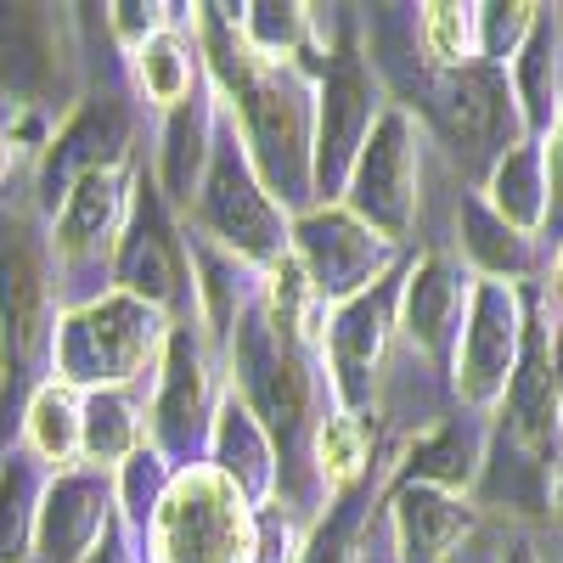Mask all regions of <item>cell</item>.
I'll return each mask as SVG.
<instances>
[{"instance_id": "obj_1", "label": "cell", "mask_w": 563, "mask_h": 563, "mask_svg": "<svg viewBox=\"0 0 563 563\" xmlns=\"http://www.w3.org/2000/svg\"><path fill=\"white\" fill-rule=\"evenodd\" d=\"M57 260L40 225L18 209H0V456L18 451L12 434L34 389L52 378L57 333Z\"/></svg>"}, {"instance_id": "obj_2", "label": "cell", "mask_w": 563, "mask_h": 563, "mask_svg": "<svg viewBox=\"0 0 563 563\" xmlns=\"http://www.w3.org/2000/svg\"><path fill=\"white\" fill-rule=\"evenodd\" d=\"M169 316L141 305L119 288L68 305L52 333V378L68 384L74 395L97 389H135L147 372H158L164 344H169Z\"/></svg>"}, {"instance_id": "obj_3", "label": "cell", "mask_w": 563, "mask_h": 563, "mask_svg": "<svg viewBox=\"0 0 563 563\" xmlns=\"http://www.w3.org/2000/svg\"><path fill=\"white\" fill-rule=\"evenodd\" d=\"M310 350H299L282 327L265 316V305L254 299L238 321V333L225 339V361H231V395H238L276 440L282 456V501H288V467H299L305 440L316 434L310 417Z\"/></svg>"}, {"instance_id": "obj_4", "label": "cell", "mask_w": 563, "mask_h": 563, "mask_svg": "<svg viewBox=\"0 0 563 563\" xmlns=\"http://www.w3.org/2000/svg\"><path fill=\"white\" fill-rule=\"evenodd\" d=\"M147 563H260V512L209 462L175 467L147 525Z\"/></svg>"}, {"instance_id": "obj_5", "label": "cell", "mask_w": 563, "mask_h": 563, "mask_svg": "<svg viewBox=\"0 0 563 563\" xmlns=\"http://www.w3.org/2000/svg\"><path fill=\"white\" fill-rule=\"evenodd\" d=\"M186 214H192L186 225L203 231V238L220 243L225 254H238L260 276L294 254V214L260 186V175L243 153V141L231 135V124L220 130L214 164H209V175H203V186H198V198H192Z\"/></svg>"}, {"instance_id": "obj_6", "label": "cell", "mask_w": 563, "mask_h": 563, "mask_svg": "<svg viewBox=\"0 0 563 563\" xmlns=\"http://www.w3.org/2000/svg\"><path fill=\"white\" fill-rule=\"evenodd\" d=\"M79 97V40L68 7H0V102L68 119Z\"/></svg>"}, {"instance_id": "obj_7", "label": "cell", "mask_w": 563, "mask_h": 563, "mask_svg": "<svg viewBox=\"0 0 563 563\" xmlns=\"http://www.w3.org/2000/svg\"><path fill=\"white\" fill-rule=\"evenodd\" d=\"M339 203L355 220H366L384 243L411 238L417 209H422V124H417L411 108L384 102V113H378V124H372Z\"/></svg>"}, {"instance_id": "obj_8", "label": "cell", "mask_w": 563, "mask_h": 563, "mask_svg": "<svg viewBox=\"0 0 563 563\" xmlns=\"http://www.w3.org/2000/svg\"><path fill=\"white\" fill-rule=\"evenodd\" d=\"M384 113L378 97V74L361 57L355 34H344L327 57V74L316 85V153H310V175H316V198L321 203H339L344 198V180L366 147L372 124Z\"/></svg>"}, {"instance_id": "obj_9", "label": "cell", "mask_w": 563, "mask_h": 563, "mask_svg": "<svg viewBox=\"0 0 563 563\" xmlns=\"http://www.w3.org/2000/svg\"><path fill=\"white\" fill-rule=\"evenodd\" d=\"M429 119L451 147V158L462 169H485V175L507 147L525 141V113H519V97H512V79H507V68H490V63L434 74Z\"/></svg>"}, {"instance_id": "obj_10", "label": "cell", "mask_w": 563, "mask_h": 563, "mask_svg": "<svg viewBox=\"0 0 563 563\" xmlns=\"http://www.w3.org/2000/svg\"><path fill=\"white\" fill-rule=\"evenodd\" d=\"M220 389H214V350L203 339L198 321H175L169 344L158 361V389H153V445L169 456V467H198V456L209 451V429L220 411Z\"/></svg>"}, {"instance_id": "obj_11", "label": "cell", "mask_w": 563, "mask_h": 563, "mask_svg": "<svg viewBox=\"0 0 563 563\" xmlns=\"http://www.w3.org/2000/svg\"><path fill=\"white\" fill-rule=\"evenodd\" d=\"M525 288L507 282H479L467 294V316H462V339L451 355V395L467 411H496L512 372H519V350H525Z\"/></svg>"}, {"instance_id": "obj_12", "label": "cell", "mask_w": 563, "mask_h": 563, "mask_svg": "<svg viewBox=\"0 0 563 563\" xmlns=\"http://www.w3.org/2000/svg\"><path fill=\"white\" fill-rule=\"evenodd\" d=\"M294 260L327 310H339L361 299L366 288H378L384 276H395L389 271L395 243H384L344 203H310L305 214H294Z\"/></svg>"}, {"instance_id": "obj_13", "label": "cell", "mask_w": 563, "mask_h": 563, "mask_svg": "<svg viewBox=\"0 0 563 563\" xmlns=\"http://www.w3.org/2000/svg\"><path fill=\"white\" fill-rule=\"evenodd\" d=\"M135 164V113L119 90H85L74 102V113L57 124L52 147L40 153L34 164V192L40 209L57 214L63 198L85 175H102V169H124Z\"/></svg>"}, {"instance_id": "obj_14", "label": "cell", "mask_w": 563, "mask_h": 563, "mask_svg": "<svg viewBox=\"0 0 563 563\" xmlns=\"http://www.w3.org/2000/svg\"><path fill=\"white\" fill-rule=\"evenodd\" d=\"M113 288L164 310L169 321L192 305V265H186V231L169 220L164 192L141 175L135 180V203L124 220V238L113 249ZM198 310V305H192Z\"/></svg>"}, {"instance_id": "obj_15", "label": "cell", "mask_w": 563, "mask_h": 563, "mask_svg": "<svg viewBox=\"0 0 563 563\" xmlns=\"http://www.w3.org/2000/svg\"><path fill=\"white\" fill-rule=\"evenodd\" d=\"M400 282L384 276L378 288H366L361 299L327 310V333H321V355H327V378H333L339 411L361 417L378 400L384 366H389V344L400 333Z\"/></svg>"}, {"instance_id": "obj_16", "label": "cell", "mask_w": 563, "mask_h": 563, "mask_svg": "<svg viewBox=\"0 0 563 563\" xmlns=\"http://www.w3.org/2000/svg\"><path fill=\"white\" fill-rule=\"evenodd\" d=\"M467 294H474V276H467V265L445 249H429L400 276V316L395 321H400L406 344L434 372H451L462 316H467Z\"/></svg>"}, {"instance_id": "obj_17", "label": "cell", "mask_w": 563, "mask_h": 563, "mask_svg": "<svg viewBox=\"0 0 563 563\" xmlns=\"http://www.w3.org/2000/svg\"><path fill=\"white\" fill-rule=\"evenodd\" d=\"M119 519L113 501V474L102 467H57L45 479L40 496V519H34V558L40 563H85V552L97 547Z\"/></svg>"}, {"instance_id": "obj_18", "label": "cell", "mask_w": 563, "mask_h": 563, "mask_svg": "<svg viewBox=\"0 0 563 563\" xmlns=\"http://www.w3.org/2000/svg\"><path fill=\"white\" fill-rule=\"evenodd\" d=\"M135 180L141 169L124 164V169H102V175H85L74 192L63 198V209L52 214V260L63 265H97L119 249L124 238V220H130V203H135Z\"/></svg>"}, {"instance_id": "obj_19", "label": "cell", "mask_w": 563, "mask_h": 563, "mask_svg": "<svg viewBox=\"0 0 563 563\" xmlns=\"http://www.w3.org/2000/svg\"><path fill=\"white\" fill-rule=\"evenodd\" d=\"M384 525L395 563H451L467 547V536L479 530V507L434 485H389Z\"/></svg>"}, {"instance_id": "obj_20", "label": "cell", "mask_w": 563, "mask_h": 563, "mask_svg": "<svg viewBox=\"0 0 563 563\" xmlns=\"http://www.w3.org/2000/svg\"><path fill=\"white\" fill-rule=\"evenodd\" d=\"M220 479L238 485V496L254 507V512H271L282 507V456H276V440L265 434V422L238 400L225 395L220 411H214V429H209V456H203Z\"/></svg>"}, {"instance_id": "obj_21", "label": "cell", "mask_w": 563, "mask_h": 563, "mask_svg": "<svg viewBox=\"0 0 563 563\" xmlns=\"http://www.w3.org/2000/svg\"><path fill=\"white\" fill-rule=\"evenodd\" d=\"M220 130H225V113H220V97L203 90L192 102H180L175 113H164V130H158V153H153V186L164 192V203H180L192 209L198 186L214 164V147H220Z\"/></svg>"}, {"instance_id": "obj_22", "label": "cell", "mask_w": 563, "mask_h": 563, "mask_svg": "<svg viewBox=\"0 0 563 563\" xmlns=\"http://www.w3.org/2000/svg\"><path fill=\"white\" fill-rule=\"evenodd\" d=\"M485 440H490V422L474 417H445L434 429H422L395 467V485H434L445 496H467L474 501L479 485V467H485Z\"/></svg>"}, {"instance_id": "obj_23", "label": "cell", "mask_w": 563, "mask_h": 563, "mask_svg": "<svg viewBox=\"0 0 563 563\" xmlns=\"http://www.w3.org/2000/svg\"><path fill=\"white\" fill-rule=\"evenodd\" d=\"M456 249H462L467 276H479V282L525 288V276L536 271V238L512 231L485 203V192H462V203H456Z\"/></svg>"}, {"instance_id": "obj_24", "label": "cell", "mask_w": 563, "mask_h": 563, "mask_svg": "<svg viewBox=\"0 0 563 563\" xmlns=\"http://www.w3.org/2000/svg\"><path fill=\"white\" fill-rule=\"evenodd\" d=\"M507 79H512V97H519V113H525V135L541 141L563 108V18L558 12H536L519 57L507 63Z\"/></svg>"}, {"instance_id": "obj_25", "label": "cell", "mask_w": 563, "mask_h": 563, "mask_svg": "<svg viewBox=\"0 0 563 563\" xmlns=\"http://www.w3.org/2000/svg\"><path fill=\"white\" fill-rule=\"evenodd\" d=\"M485 203L512 225L525 231V238H541L547 220H552V192H547V153L541 141H519V147H507L490 175H485Z\"/></svg>"}, {"instance_id": "obj_26", "label": "cell", "mask_w": 563, "mask_h": 563, "mask_svg": "<svg viewBox=\"0 0 563 563\" xmlns=\"http://www.w3.org/2000/svg\"><path fill=\"white\" fill-rule=\"evenodd\" d=\"M147 411H141L135 389H97L85 395V422H79V462L113 474L119 462H130L147 445Z\"/></svg>"}, {"instance_id": "obj_27", "label": "cell", "mask_w": 563, "mask_h": 563, "mask_svg": "<svg viewBox=\"0 0 563 563\" xmlns=\"http://www.w3.org/2000/svg\"><path fill=\"white\" fill-rule=\"evenodd\" d=\"M130 68H135V90L164 113H175L180 102H192L203 90V52H198V40L180 34V23H169L147 45H135Z\"/></svg>"}, {"instance_id": "obj_28", "label": "cell", "mask_w": 563, "mask_h": 563, "mask_svg": "<svg viewBox=\"0 0 563 563\" xmlns=\"http://www.w3.org/2000/svg\"><path fill=\"white\" fill-rule=\"evenodd\" d=\"M45 467L34 451H7L0 456V563H29L34 558V519H40V496H45Z\"/></svg>"}, {"instance_id": "obj_29", "label": "cell", "mask_w": 563, "mask_h": 563, "mask_svg": "<svg viewBox=\"0 0 563 563\" xmlns=\"http://www.w3.org/2000/svg\"><path fill=\"white\" fill-rule=\"evenodd\" d=\"M79 422H85V395L45 378L23 411V451H34L52 474L57 467H74L79 462Z\"/></svg>"}, {"instance_id": "obj_30", "label": "cell", "mask_w": 563, "mask_h": 563, "mask_svg": "<svg viewBox=\"0 0 563 563\" xmlns=\"http://www.w3.org/2000/svg\"><path fill=\"white\" fill-rule=\"evenodd\" d=\"M417 45L434 74L474 68L479 63V7H456V0L417 7Z\"/></svg>"}, {"instance_id": "obj_31", "label": "cell", "mask_w": 563, "mask_h": 563, "mask_svg": "<svg viewBox=\"0 0 563 563\" xmlns=\"http://www.w3.org/2000/svg\"><path fill=\"white\" fill-rule=\"evenodd\" d=\"M316 479L327 496L350 490L361 474H366V456H372V440H366V417H350V411H333L316 422Z\"/></svg>"}, {"instance_id": "obj_32", "label": "cell", "mask_w": 563, "mask_h": 563, "mask_svg": "<svg viewBox=\"0 0 563 563\" xmlns=\"http://www.w3.org/2000/svg\"><path fill=\"white\" fill-rule=\"evenodd\" d=\"M169 479H175V467H169V456L147 440L130 462H119L113 467V501H119V525L124 530H147L153 525V512H158V501H164V490H169Z\"/></svg>"}, {"instance_id": "obj_33", "label": "cell", "mask_w": 563, "mask_h": 563, "mask_svg": "<svg viewBox=\"0 0 563 563\" xmlns=\"http://www.w3.org/2000/svg\"><path fill=\"white\" fill-rule=\"evenodd\" d=\"M52 135H57L52 113H29V108L0 102V192H7L12 175H18L29 158L40 164V153L52 147Z\"/></svg>"}, {"instance_id": "obj_34", "label": "cell", "mask_w": 563, "mask_h": 563, "mask_svg": "<svg viewBox=\"0 0 563 563\" xmlns=\"http://www.w3.org/2000/svg\"><path fill=\"white\" fill-rule=\"evenodd\" d=\"M541 7H530V0H507V7H479V63L490 68H507L512 57H519V45L530 34Z\"/></svg>"}, {"instance_id": "obj_35", "label": "cell", "mask_w": 563, "mask_h": 563, "mask_svg": "<svg viewBox=\"0 0 563 563\" xmlns=\"http://www.w3.org/2000/svg\"><path fill=\"white\" fill-rule=\"evenodd\" d=\"M180 12L175 7H141V0H119V7H108V29L113 40L124 45V52H135V45H147L153 34H164Z\"/></svg>"}, {"instance_id": "obj_36", "label": "cell", "mask_w": 563, "mask_h": 563, "mask_svg": "<svg viewBox=\"0 0 563 563\" xmlns=\"http://www.w3.org/2000/svg\"><path fill=\"white\" fill-rule=\"evenodd\" d=\"M541 153H547V192H552V220L547 225H563V108H558L552 130L541 135Z\"/></svg>"}, {"instance_id": "obj_37", "label": "cell", "mask_w": 563, "mask_h": 563, "mask_svg": "<svg viewBox=\"0 0 563 563\" xmlns=\"http://www.w3.org/2000/svg\"><path fill=\"white\" fill-rule=\"evenodd\" d=\"M85 563H141V552H135V530H124V525L113 519V530L85 552Z\"/></svg>"}, {"instance_id": "obj_38", "label": "cell", "mask_w": 563, "mask_h": 563, "mask_svg": "<svg viewBox=\"0 0 563 563\" xmlns=\"http://www.w3.org/2000/svg\"><path fill=\"white\" fill-rule=\"evenodd\" d=\"M496 563H547V552L536 547V536H507L501 552H496Z\"/></svg>"}, {"instance_id": "obj_39", "label": "cell", "mask_w": 563, "mask_h": 563, "mask_svg": "<svg viewBox=\"0 0 563 563\" xmlns=\"http://www.w3.org/2000/svg\"><path fill=\"white\" fill-rule=\"evenodd\" d=\"M552 395H558V422H563V316L552 321Z\"/></svg>"}, {"instance_id": "obj_40", "label": "cell", "mask_w": 563, "mask_h": 563, "mask_svg": "<svg viewBox=\"0 0 563 563\" xmlns=\"http://www.w3.org/2000/svg\"><path fill=\"white\" fill-rule=\"evenodd\" d=\"M552 305H558V316H563V243H558V254H552Z\"/></svg>"}, {"instance_id": "obj_41", "label": "cell", "mask_w": 563, "mask_h": 563, "mask_svg": "<svg viewBox=\"0 0 563 563\" xmlns=\"http://www.w3.org/2000/svg\"><path fill=\"white\" fill-rule=\"evenodd\" d=\"M552 501H558V512H563V456H558V485H552Z\"/></svg>"}, {"instance_id": "obj_42", "label": "cell", "mask_w": 563, "mask_h": 563, "mask_svg": "<svg viewBox=\"0 0 563 563\" xmlns=\"http://www.w3.org/2000/svg\"><path fill=\"white\" fill-rule=\"evenodd\" d=\"M558 547H563V541H558ZM558 558H563V552H558Z\"/></svg>"}]
</instances>
